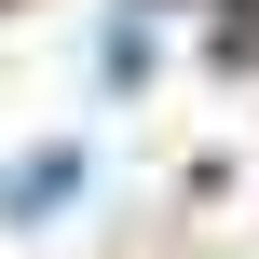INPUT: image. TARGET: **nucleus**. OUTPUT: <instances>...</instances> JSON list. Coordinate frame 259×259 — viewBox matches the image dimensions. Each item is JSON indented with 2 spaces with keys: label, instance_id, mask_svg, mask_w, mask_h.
Returning a JSON list of instances; mask_svg holds the SVG:
<instances>
[{
  "label": "nucleus",
  "instance_id": "obj_1",
  "mask_svg": "<svg viewBox=\"0 0 259 259\" xmlns=\"http://www.w3.org/2000/svg\"><path fill=\"white\" fill-rule=\"evenodd\" d=\"M68 205H82V150H68V137H41V150L0 164V219H14V232H41V219H68Z\"/></svg>",
  "mask_w": 259,
  "mask_h": 259
},
{
  "label": "nucleus",
  "instance_id": "obj_2",
  "mask_svg": "<svg viewBox=\"0 0 259 259\" xmlns=\"http://www.w3.org/2000/svg\"><path fill=\"white\" fill-rule=\"evenodd\" d=\"M96 82H109V96L150 82V14H109V27H96Z\"/></svg>",
  "mask_w": 259,
  "mask_h": 259
}]
</instances>
